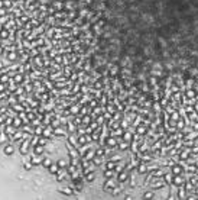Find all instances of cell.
Here are the masks:
<instances>
[{"label":"cell","instance_id":"1","mask_svg":"<svg viewBox=\"0 0 198 200\" xmlns=\"http://www.w3.org/2000/svg\"><path fill=\"white\" fill-rule=\"evenodd\" d=\"M44 157L45 155H35V154H33L32 157H29V161L32 162V165H42Z\"/></svg>","mask_w":198,"mask_h":200},{"label":"cell","instance_id":"2","mask_svg":"<svg viewBox=\"0 0 198 200\" xmlns=\"http://www.w3.org/2000/svg\"><path fill=\"white\" fill-rule=\"evenodd\" d=\"M116 176H117V173L114 170H110V168H104V171H103L104 180H107V178H116Z\"/></svg>","mask_w":198,"mask_h":200},{"label":"cell","instance_id":"3","mask_svg":"<svg viewBox=\"0 0 198 200\" xmlns=\"http://www.w3.org/2000/svg\"><path fill=\"white\" fill-rule=\"evenodd\" d=\"M32 151H33V154H35V155H44L45 146H44V145L36 144V145H33V146H32Z\"/></svg>","mask_w":198,"mask_h":200},{"label":"cell","instance_id":"4","mask_svg":"<svg viewBox=\"0 0 198 200\" xmlns=\"http://www.w3.org/2000/svg\"><path fill=\"white\" fill-rule=\"evenodd\" d=\"M62 194H66V196H72L74 194V191H75V189H74V186H71V187H64V189L59 190Z\"/></svg>","mask_w":198,"mask_h":200},{"label":"cell","instance_id":"5","mask_svg":"<svg viewBox=\"0 0 198 200\" xmlns=\"http://www.w3.org/2000/svg\"><path fill=\"white\" fill-rule=\"evenodd\" d=\"M13 81H15L16 84H19V83L25 81V74H20V73H16V74H13Z\"/></svg>","mask_w":198,"mask_h":200},{"label":"cell","instance_id":"6","mask_svg":"<svg viewBox=\"0 0 198 200\" xmlns=\"http://www.w3.org/2000/svg\"><path fill=\"white\" fill-rule=\"evenodd\" d=\"M59 170H61V168H59V165H58L56 162H52V164H51V167L48 168V171H49L51 174H54V176H55V174L58 173V171H59Z\"/></svg>","mask_w":198,"mask_h":200},{"label":"cell","instance_id":"7","mask_svg":"<svg viewBox=\"0 0 198 200\" xmlns=\"http://www.w3.org/2000/svg\"><path fill=\"white\" fill-rule=\"evenodd\" d=\"M155 196H156V194H155V190H148V191H145V193H143V199H153Z\"/></svg>","mask_w":198,"mask_h":200},{"label":"cell","instance_id":"8","mask_svg":"<svg viewBox=\"0 0 198 200\" xmlns=\"http://www.w3.org/2000/svg\"><path fill=\"white\" fill-rule=\"evenodd\" d=\"M13 152H15V146H13L12 144H9V145H6V146H4V154H6V155H12Z\"/></svg>","mask_w":198,"mask_h":200},{"label":"cell","instance_id":"9","mask_svg":"<svg viewBox=\"0 0 198 200\" xmlns=\"http://www.w3.org/2000/svg\"><path fill=\"white\" fill-rule=\"evenodd\" d=\"M52 162H54V161H52V160H51L49 157H44V161H42V167H45V168H49Z\"/></svg>","mask_w":198,"mask_h":200},{"label":"cell","instance_id":"10","mask_svg":"<svg viewBox=\"0 0 198 200\" xmlns=\"http://www.w3.org/2000/svg\"><path fill=\"white\" fill-rule=\"evenodd\" d=\"M56 164L59 165V168H61V170H62V168H66V167H68V162H66L65 160H58V161H56Z\"/></svg>","mask_w":198,"mask_h":200},{"label":"cell","instance_id":"11","mask_svg":"<svg viewBox=\"0 0 198 200\" xmlns=\"http://www.w3.org/2000/svg\"><path fill=\"white\" fill-rule=\"evenodd\" d=\"M7 118H9V116L3 113V115L0 116V125H4V123H6V119H7Z\"/></svg>","mask_w":198,"mask_h":200}]
</instances>
